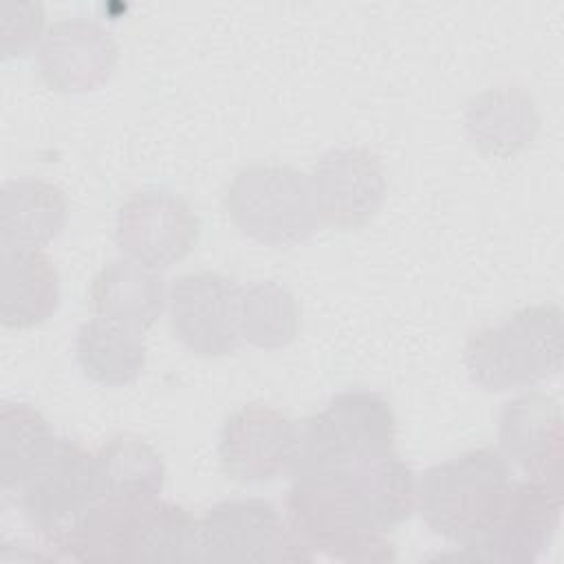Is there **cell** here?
<instances>
[{
    "instance_id": "1",
    "label": "cell",
    "mask_w": 564,
    "mask_h": 564,
    "mask_svg": "<svg viewBox=\"0 0 564 564\" xmlns=\"http://www.w3.org/2000/svg\"><path fill=\"white\" fill-rule=\"evenodd\" d=\"M286 524L308 562H388L394 546L377 524L350 469H297L286 494Z\"/></svg>"
},
{
    "instance_id": "2",
    "label": "cell",
    "mask_w": 564,
    "mask_h": 564,
    "mask_svg": "<svg viewBox=\"0 0 564 564\" xmlns=\"http://www.w3.org/2000/svg\"><path fill=\"white\" fill-rule=\"evenodd\" d=\"M463 361L471 383L487 392L531 388L562 370V311L531 304L496 326L469 335Z\"/></svg>"
},
{
    "instance_id": "3",
    "label": "cell",
    "mask_w": 564,
    "mask_h": 564,
    "mask_svg": "<svg viewBox=\"0 0 564 564\" xmlns=\"http://www.w3.org/2000/svg\"><path fill=\"white\" fill-rule=\"evenodd\" d=\"M511 480L498 449H469L416 478L419 516L432 533L463 546L487 524Z\"/></svg>"
},
{
    "instance_id": "4",
    "label": "cell",
    "mask_w": 564,
    "mask_h": 564,
    "mask_svg": "<svg viewBox=\"0 0 564 564\" xmlns=\"http://www.w3.org/2000/svg\"><path fill=\"white\" fill-rule=\"evenodd\" d=\"M397 416L390 401L368 388H348L300 425L297 469H346L394 452ZM291 471V474H293Z\"/></svg>"
},
{
    "instance_id": "5",
    "label": "cell",
    "mask_w": 564,
    "mask_h": 564,
    "mask_svg": "<svg viewBox=\"0 0 564 564\" xmlns=\"http://www.w3.org/2000/svg\"><path fill=\"white\" fill-rule=\"evenodd\" d=\"M225 209L249 238L269 247H295L319 227L308 176L291 165H249L225 192Z\"/></svg>"
},
{
    "instance_id": "6",
    "label": "cell",
    "mask_w": 564,
    "mask_h": 564,
    "mask_svg": "<svg viewBox=\"0 0 564 564\" xmlns=\"http://www.w3.org/2000/svg\"><path fill=\"white\" fill-rule=\"evenodd\" d=\"M200 562H308L286 518L264 498L212 505L198 520Z\"/></svg>"
},
{
    "instance_id": "7",
    "label": "cell",
    "mask_w": 564,
    "mask_h": 564,
    "mask_svg": "<svg viewBox=\"0 0 564 564\" xmlns=\"http://www.w3.org/2000/svg\"><path fill=\"white\" fill-rule=\"evenodd\" d=\"M7 498H13L42 538H48L97 500L95 454L55 436Z\"/></svg>"
},
{
    "instance_id": "8",
    "label": "cell",
    "mask_w": 564,
    "mask_h": 564,
    "mask_svg": "<svg viewBox=\"0 0 564 564\" xmlns=\"http://www.w3.org/2000/svg\"><path fill=\"white\" fill-rule=\"evenodd\" d=\"M562 518V491L533 480H511L487 524L463 544L465 557L531 564L553 542Z\"/></svg>"
},
{
    "instance_id": "9",
    "label": "cell",
    "mask_w": 564,
    "mask_h": 564,
    "mask_svg": "<svg viewBox=\"0 0 564 564\" xmlns=\"http://www.w3.org/2000/svg\"><path fill=\"white\" fill-rule=\"evenodd\" d=\"M200 220L192 205L163 187L134 192L117 212V247L134 262L167 269L196 245Z\"/></svg>"
},
{
    "instance_id": "10",
    "label": "cell",
    "mask_w": 564,
    "mask_h": 564,
    "mask_svg": "<svg viewBox=\"0 0 564 564\" xmlns=\"http://www.w3.org/2000/svg\"><path fill=\"white\" fill-rule=\"evenodd\" d=\"M297 452L300 425L275 408L251 403L223 423L218 458L225 476L236 482H271L293 471Z\"/></svg>"
},
{
    "instance_id": "11",
    "label": "cell",
    "mask_w": 564,
    "mask_h": 564,
    "mask_svg": "<svg viewBox=\"0 0 564 564\" xmlns=\"http://www.w3.org/2000/svg\"><path fill=\"white\" fill-rule=\"evenodd\" d=\"M240 286L216 271L185 273L167 293L170 328L198 357H223L240 346L238 333Z\"/></svg>"
},
{
    "instance_id": "12",
    "label": "cell",
    "mask_w": 564,
    "mask_h": 564,
    "mask_svg": "<svg viewBox=\"0 0 564 564\" xmlns=\"http://www.w3.org/2000/svg\"><path fill=\"white\" fill-rule=\"evenodd\" d=\"M308 183L319 225L344 231L368 225L386 198L383 165L368 148L326 150L313 165Z\"/></svg>"
},
{
    "instance_id": "13",
    "label": "cell",
    "mask_w": 564,
    "mask_h": 564,
    "mask_svg": "<svg viewBox=\"0 0 564 564\" xmlns=\"http://www.w3.org/2000/svg\"><path fill=\"white\" fill-rule=\"evenodd\" d=\"M119 46L95 20L73 15L48 26L37 51V70L57 93H90L115 73Z\"/></svg>"
},
{
    "instance_id": "14",
    "label": "cell",
    "mask_w": 564,
    "mask_h": 564,
    "mask_svg": "<svg viewBox=\"0 0 564 564\" xmlns=\"http://www.w3.org/2000/svg\"><path fill=\"white\" fill-rule=\"evenodd\" d=\"M502 456L529 480L562 491V410L544 392H527L502 405L498 423Z\"/></svg>"
},
{
    "instance_id": "15",
    "label": "cell",
    "mask_w": 564,
    "mask_h": 564,
    "mask_svg": "<svg viewBox=\"0 0 564 564\" xmlns=\"http://www.w3.org/2000/svg\"><path fill=\"white\" fill-rule=\"evenodd\" d=\"M59 306V273L40 249L2 247L0 319L7 328H31Z\"/></svg>"
},
{
    "instance_id": "16",
    "label": "cell",
    "mask_w": 564,
    "mask_h": 564,
    "mask_svg": "<svg viewBox=\"0 0 564 564\" xmlns=\"http://www.w3.org/2000/svg\"><path fill=\"white\" fill-rule=\"evenodd\" d=\"M165 282L156 269L130 258L108 262L90 282L97 317L143 333L165 308Z\"/></svg>"
},
{
    "instance_id": "17",
    "label": "cell",
    "mask_w": 564,
    "mask_h": 564,
    "mask_svg": "<svg viewBox=\"0 0 564 564\" xmlns=\"http://www.w3.org/2000/svg\"><path fill=\"white\" fill-rule=\"evenodd\" d=\"M538 128L535 101L518 86L487 88L465 110V132L487 154L507 156L524 150L535 139Z\"/></svg>"
},
{
    "instance_id": "18",
    "label": "cell",
    "mask_w": 564,
    "mask_h": 564,
    "mask_svg": "<svg viewBox=\"0 0 564 564\" xmlns=\"http://www.w3.org/2000/svg\"><path fill=\"white\" fill-rule=\"evenodd\" d=\"M66 214V198L57 185L44 178L7 181L0 194L2 247H46L62 234Z\"/></svg>"
},
{
    "instance_id": "19",
    "label": "cell",
    "mask_w": 564,
    "mask_h": 564,
    "mask_svg": "<svg viewBox=\"0 0 564 564\" xmlns=\"http://www.w3.org/2000/svg\"><path fill=\"white\" fill-rule=\"evenodd\" d=\"M97 500L145 505L165 482L161 454L134 434H117L95 452Z\"/></svg>"
},
{
    "instance_id": "20",
    "label": "cell",
    "mask_w": 564,
    "mask_h": 564,
    "mask_svg": "<svg viewBox=\"0 0 564 564\" xmlns=\"http://www.w3.org/2000/svg\"><path fill=\"white\" fill-rule=\"evenodd\" d=\"M75 355L82 372L108 388L132 383L145 366V341L134 328L95 317L77 328Z\"/></svg>"
},
{
    "instance_id": "21",
    "label": "cell",
    "mask_w": 564,
    "mask_h": 564,
    "mask_svg": "<svg viewBox=\"0 0 564 564\" xmlns=\"http://www.w3.org/2000/svg\"><path fill=\"white\" fill-rule=\"evenodd\" d=\"M130 562H200L198 520L174 502L139 505Z\"/></svg>"
},
{
    "instance_id": "22",
    "label": "cell",
    "mask_w": 564,
    "mask_h": 564,
    "mask_svg": "<svg viewBox=\"0 0 564 564\" xmlns=\"http://www.w3.org/2000/svg\"><path fill=\"white\" fill-rule=\"evenodd\" d=\"M300 328L295 295L275 280H258L238 291V333L247 344L275 350L289 346Z\"/></svg>"
},
{
    "instance_id": "23",
    "label": "cell",
    "mask_w": 564,
    "mask_h": 564,
    "mask_svg": "<svg viewBox=\"0 0 564 564\" xmlns=\"http://www.w3.org/2000/svg\"><path fill=\"white\" fill-rule=\"evenodd\" d=\"M55 441L48 421L29 403L4 401L0 408V485L7 496Z\"/></svg>"
},
{
    "instance_id": "24",
    "label": "cell",
    "mask_w": 564,
    "mask_h": 564,
    "mask_svg": "<svg viewBox=\"0 0 564 564\" xmlns=\"http://www.w3.org/2000/svg\"><path fill=\"white\" fill-rule=\"evenodd\" d=\"M44 9L40 2L0 4V53L4 59L29 53L42 35Z\"/></svg>"
}]
</instances>
